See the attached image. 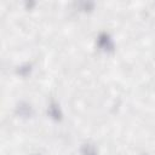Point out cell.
<instances>
[{
  "mask_svg": "<svg viewBox=\"0 0 155 155\" xmlns=\"http://www.w3.org/2000/svg\"><path fill=\"white\" fill-rule=\"evenodd\" d=\"M98 46L103 51H111L114 48V42L108 34H101L98 38Z\"/></svg>",
  "mask_w": 155,
  "mask_h": 155,
  "instance_id": "obj_1",
  "label": "cell"
},
{
  "mask_svg": "<svg viewBox=\"0 0 155 155\" xmlns=\"http://www.w3.org/2000/svg\"><path fill=\"white\" fill-rule=\"evenodd\" d=\"M48 115H50L52 119H56V120H58V119H61V117H62L61 109L58 108V105H57V104L52 103V104L48 107Z\"/></svg>",
  "mask_w": 155,
  "mask_h": 155,
  "instance_id": "obj_2",
  "label": "cell"
},
{
  "mask_svg": "<svg viewBox=\"0 0 155 155\" xmlns=\"http://www.w3.org/2000/svg\"><path fill=\"white\" fill-rule=\"evenodd\" d=\"M81 151H82V155H97V150L91 144H84Z\"/></svg>",
  "mask_w": 155,
  "mask_h": 155,
  "instance_id": "obj_3",
  "label": "cell"
}]
</instances>
